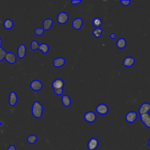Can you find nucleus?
Wrapping results in <instances>:
<instances>
[{
	"label": "nucleus",
	"mask_w": 150,
	"mask_h": 150,
	"mask_svg": "<svg viewBox=\"0 0 150 150\" xmlns=\"http://www.w3.org/2000/svg\"><path fill=\"white\" fill-rule=\"evenodd\" d=\"M43 107L41 103L38 101H35L32 106V114L34 117L40 118L43 114Z\"/></svg>",
	"instance_id": "1"
},
{
	"label": "nucleus",
	"mask_w": 150,
	"mask_h": 150,
	"mask_svg": "<svg viewBox=\"0 0 150 150\" xmlns=\"http://www.w3.org/2000/svg\"><path fill=\"white\" fill-rule=\"evenodd\" d=\"M138 117L137 113L134 111H130L128 112L125 116V119L127 122L128 123H133L135 121Z\"/></svg>",
	"instance_id": "2"
},
{
	"label": "nucleus",
	"mask_w": 150,
	"mask_h": 150,
	"mask_svg": "<svg viewBox=\"0 0 150 150\" xmlns=\"http://www.w3.org/2000/svg\"><path fill=\"white\" fill-rule=\"evenodd\" d=\"M97 118L96 114L92 111H89L86 112L84 115V120L89 123L94 122Z\"/></svg>",
	"instance_id": "3"
},
{
	"label": "nucleus",
	"mask_w": 150,
	"mask_h": 150,
	"mask_svg": "<svg viewBox=\"0 0 150 150\" xmlns=\"http://www.w3.org/2000/svg\"><path fill=\"white\" fill-rule=\"evenodd\" d=\"M98 140L96 138H91L87 142V148L88 150H96L98 146Z\"/></svg>",
	"instance_id": "4"
},
{
	"label": "nucleus",
	"mask_w": 150,
	"mask_h": 150,
	"mask_svg": "<svg viewBox=\"0 0 150 150\" xmlns=\"http://www.w3.org/2000/svg\"><path fill=\"white\" fill-rule=\"evenodd\" d=\"M96 111L100 115H105L108 112V107L105 104H100L96 107Z\"/></svg>",
	"instance_id": "5"
},
{
	"label": "nucleus",
	"mask_w": 150,
	"mask_h": 150,
	"mask_svg": "<svg viewBox=\"0 0 150 150\" xmlns=\"http://www.w3.org/2000/svg\"><path fill=\"white\" fill-rule=\"evenodd\" d=\"M57 22L60 24H64L69 19V16L65 12H60L57 16Z\"/></svg>",
	"instance_id": "6"
},
{
	"label": "nucleus",
	"mask_w": 150,
	"mask_h": 150,
	"mask_svg": "<svg viewBox=\"0 0 150 150\" xmlns=\"http://www.w3.org/2000/svg\"><path fill=\"white\" fill-rule=\"evenodd\" d=\"M42 82L39 80H32L30 83V88L35 91H39L42 88Z\"/></svg>",
	"instance_id": "7"
},
{
	"label": "nucleus",
	"mask_w": 150,
	"mask_h": 150,
	"mask_svg": "<svg viewBox=\"0 0 150 150\" xmlns=\"http://www.w3.org/2000/svg\"><path fill=\"white\" fill-rule=\"evenodd\" d=\"M150 111V103H142L139 108L138 112L139 115H142L145 114H147Z\"/></svg>",
	"instance_id": "8"
},
{
	"label": "nucleus",
	"mask_w": 150,
	"mask_h": 150,
	"mask_svg": "<svg viewBox=\"0 0 150 150\" xmlns=\"http://www.w3.org/2000/svg\"><path fill=\"white\" fill-rule=\"evenodd\" d=\"M52 86L53 89L63 88L64 86V82L62 79L57 78L55 79L54 81H53L52 83Z\"/></svg>",
	"instance_id": "9"
},
{
	"label": "nucleus",
	"mask_w": 150,
	"mask_h": 150,
	"mask_svg": "<svg viewBox=\"0 0 150 150\" xmlns=\"http://www.w3.org/2000/svg\"><path fill=\"white\" fill-rule=\"evenodd\" d=\"M140 119L146 127L150 128V115L148 113L141 115Z\"/></svg>",
	"instance_id": "10"
},
{
	"label": "nucleus",
	"mask_w": 150,
	"mask_h": 150,
	"mask_svg": "<svg viewBox=\"0 0 150 150\" xmlns=\"http://www.w3.org/2000/svg\"><path fill=\"white\" fill-rule=\"evenodd\" d=\"M26 53V47L25 45L23 44L20 45L18 46L17 49V54L18 57L20 59H23L25 56Z\"/></svg>",
	"instance_id": "11"
},
{
	"label": "nucleus",
	"mask_w": 150,
	"mask_h": 150,
	"mask_svg": "<svg viewBox=\"0 0 150 150\" xmlns=\"http://www.w3.org/2000/svg\"><path fill=\"white\" fill-rule=\"evenodd\" d=\"M18 101V96L15 91H11L9 95V104L11 106H14Z\"/></svg>",
	"instance_id": "12"
},
{
	"label": "nucleus",
	"mask_w": 150,
	"mask_h": 150,
	"mask_svg": "<svg viewBox=\"0 0 150 150\" xmlns=\"http://www.w3.org/2000/svg\"><path fill=\"white\" fill-rule=\"evenodd\" d=\"M135 63V59L132 57L127 56L125 57L123 60L122 64L123 65L126 67H129L133 66V64Z\"/></svg>",
	"instance_id": "13"
},
{
	"label": "nucleus",
	"mask_w": 150,
	"mask_h": 150,
	"mask_svg": "<svg viewBox=\"0 0 150 150\" xmlns=\"http://www.w3.org/2000/svg\"><path fill=\"white\" fill-rule=\"evenodd\" d=\"M6 61L10 64H13L16 62V55L12 52H7L6 56L5 57Z\"/></svg>",
	"instance_id": "14"
},
{
	"label": "nucleus",
	"mask_w": 150,
	"mask_h": 150,
	"mask_svg": "<svg viewBox=\"0 0 150 150\" xmlns=\"http://www.w3.org/2000/svg\"><path fill=\"white\" fill-rule=\"evenodd\" d=\"M66 60L63 57H59L54 59L53 61V64L56 67H60L65 64Z\"/></svg>",
	"instance_id": "15"
},
{
	"label": "nucleus",
	"mask_w": 150,
	"mask_h": 150,
	"mask_svg": "<svg viewBox=\"0 0 150 150\" xmlns=\"http://www.w3.org/2000/svg\"><path fill=\"white\" fill-rule=\"evenodd\" d=\"M83 25V20L80 18L74 19L72 22V26L76 30H79Z\"/></svg>",
	"instance_id": "16"
},
{
	"label": "nucleus",
	"mask_w": 150,
	"mask_h": 150,
	"mask_svg": "<svg viewBox=\"0 0 150 150\" xmlns=\"http://www.w3.org/2000/svg\"><path fill=\"white\" fill-rule=\"evenodd\" d=\"M53 25V20L50 18L45 19L43 22V28L44 30H49Z\"/></svg>",
	"instance_id": "17"
},
{
	"label": "nucleus",
	"mask_w": 150,
	"mask_h": 150,
	"mask_svg": "<svg viewBox=\"0 0 150 150\" xmlns=\"http://www.w3.org/2000/svg\"><path fill=\"white\" fill-rule=\"evenodd\" d=\"M61 100H62V103L66 107H69L71 104V99L68 95L65 94L62 96Z\"/></svg>",
	"instance_id": "18"
},
{
	"label": "nucleus",
	"mask_w": 150,
	"mask_h": 150,
	"mask_svg": "<svg viewBox=\"0 0 150 150\" xmlns=\"http://www.w3.org/2000/svg\"><path fill=\"white\" fill-rule=\"evenodd\" d=\"M127 45L126 40L124 38H120L116 42V46L119 49H124Z\"/></svg>",
	"instance_id": "19"
},
{
	"label": "nucleus",
	"mask_w": 150,
	"mask_h": 150,
	"mask_svg": "<svg viewBox=\"0 0 150 150\" xmlns=\"http://www.w3.org/2000/svg\"><path fill=\"white\" fill-rule=\"evenodd\" d=\"M92 24L96 28H98L102 25L103 21L99 17H95L92 20Z\"/></svg>",
	"instance_id": "20"
},
{
	"label": "nucleus",
	"mask_w": 150,
	"mask_h": 150,
	"mask_svg": "<svg viewBox=\"0 0 150 150\" xmlns=\"http://www.w3.org/2000/svg\"><path fill=\"white\" fill-rule=\"evenodd\" d=\"M39 50H40L43 53H47L49 51V45L47 43H42L40 44H39Z\"/></svg>",
	"instance_id": "21"
},
{
	"label": "nucleus",
	"mask_w": 150,
	"mask_h": 150,
	"mask_svg": "<svg viewBox=\"0 0 150 150\" xmlns=\"http://www.w3.org/2000/svg\"><path fill=\"white\" fill-rule=\"evenodd\" d=\"M3 25L6 29H10L13 26V21L10 19H6L4 21L3 23Z\"/></svg>",
	"instance_id": "22"
},
{
	"label": "nucleus",
	"mask_w": 150,
	"mask_h": 150,
	"mask_svg": "<svg viewBox=\"0 0 150 150\" xmlns=\"http://www.w3.org/2000/svg\"><path fill=\"white\" fill-rule=\"evenodd\" d=\"M93 35H94V36L96 38H100L101 37V36L102 35L103 33V29L100 28H95L93 32H92Z\"/></svg>",
	"instance_id": "23"
},
{
	"label": "nucleus",
	"mask_w": 150,
	"mask_h": 150,
	"mask_svg": "<svg viewBox=\"0 0 150 150\" xmlns=\"http://www.w3.org/2000/svg\"><path fill=\"white\" fill-rule=\"evenodd\" d=\"M38 139V137L36 135L31 134L27 137V142L29 144H34Z\"/></svg>",
	"instance_id": "24"
},
{
	"label": "nucleus",
	"mask_w": 150,
	"mask_h": 150,
	"mask_svg": "<svg viewBox=\"0 0 150 150\" xmlns=\"http://www.w3.org/2000/svg\"><path fill=\"white\" fill-rule=\"evenodd\" d=\"M39 44L38 43V41L36 40H33L30 44V49L33 51L39 49Z\"/></svg>",
	"instance_id": "25"
},
{
	"label": "nucleus",
	"mask_w": 150,
	"mask_h": 150,
	"mask_svg": "<svg viewBox=\"0 0 150 150\" xmlns=\"http://www.w3.org/2000/svg\"><path fill=\"white\" fill-rule=\"evenodd\" d=\"M6 53L7 52L2 47L0 46V62L5 59Z\"/></svg>",
	"instance_id": "26"
},
{
	"label": "nucleus",
	"mask_w": 150,
	"mask_h": 150,
	"mask_svg": "<svg viewBox=\"0 0 150 150\" xmlns=\"http://www.w3.org/2000/svg\"><path fill=\"white\" fill-rule=\"evenodd\" d=\"M35 33L38 35V36H41L44 33V29L43 28H37L35 31H34Z\"/></svg>",
	"instance_id": "27"
},
{
	"label": "nucleus",
	"mask_w": 150,
	"mask_h": 150,
	"mask_svg": "<svg viewBox=\"0 0 150 150\" xmlns=\"http://www.w3.org/2000/svg\"><path fill=\"white\" fill-rule=\"evenodd\" d=\"M54 93L57 96H61L63 93V88H59V89H53Z\"/></svg>",
	"instance_id": "28"
},
{
	"label": "nucleus",
	"mask_w": 150,
	"mask_h": 150,
	"mask_svg": "<svg viewBox=\"0 0 150 150\" xmlns=\"http://www.w3.org/2000/svg\"><path fill=\"white\" fill-rule=\"evenodd\" d=\"M120 2L125 6H127L129 5L130 2H131V1L129 0H121L120 1Z\"/></svg>",
	"instance_id": "29"
},
{
	"label": "nucleus",
	"mask_w": 150,
	"mask_h": 150,
	"mask_svg": "<svg viewBox=\"0 0 150 150\" xmlns=\"http://www.w3.org/2000/svg\"><path fill=\"white\" fill-rule=\"evenodd\" d=\"M8 150H16V146L14 145H10L8 148Z\"/></svg>",
	"instance_id": "30"
},
{
	"label": "nucleus",
	"mask_w": 150,
	"mask_h": 150,
	"mask_svg": "<svg viewBox=\"0 0 150 150\" xmlns=\"http://www.w3.org/2000/svg\"><path fill=\"white\" fill-rule=\"evenodd\" d=\"M81 2V1L80 0H71V3L73 4H75V5H77V4H79Z\"/></svg>",
	"instance_id": "31"
},
{
	"label": "nucleus",
	"mask_w": 150,
	"mask_h": 150,
	"mask_svg": "<svg viewBox=\"0 0 150 150\" xmlns=\"http://www.w3.org/2000/svg\"><path fill=\"white\" fill-rule=\"evenodd\" d=\"M110 38H111V39H115L117 38V35H116L114 33H111L110 35Z\"/></svg>",
	"instance_id": "32"
},
{
	"label": "nucleus",
	"mask_w": 150,
	"mask_h": 150,
	"mask_svg": "<svg viewBox=\"0 0 150 150\" xmlns=\"http://www.w3.org/2000/svg\"><path fill=\"white\" fill-rule=\"evenodd\" d=\"M2 43V39H1V38H0V46H1V45Z\"/></svg>",
	"instance_id": "33"
},
{
	"label": "nucleus",
	"mask_w": 150,
	"mask_h": 150,
	"mask_svg": "<svg viewBox=\"0 0 150 150\" xmlns=\"http://www.w3.org/2000/svg\"><path fill=\"white\" fill-rule=\"evenodd\" d=\"M148 145H149V146L150 147V138H149V140H148Z\"/></svg>",
	"instance_id": "34"
},
{
	"label": "nucleus",
	"mask_w": 150,
	"mask_h": 150,
	"mask_svg": "<svg viewBox=\"0 0 150 150\" xmlns=\"http://www.w3.org/2000/svg\"><path fill=\"white\" fill-rule=\"evenodd\" d=\"M2 123L0 122V125H2Z\"/></svg>",
	"instance_id": "35"
}]
</instances>
